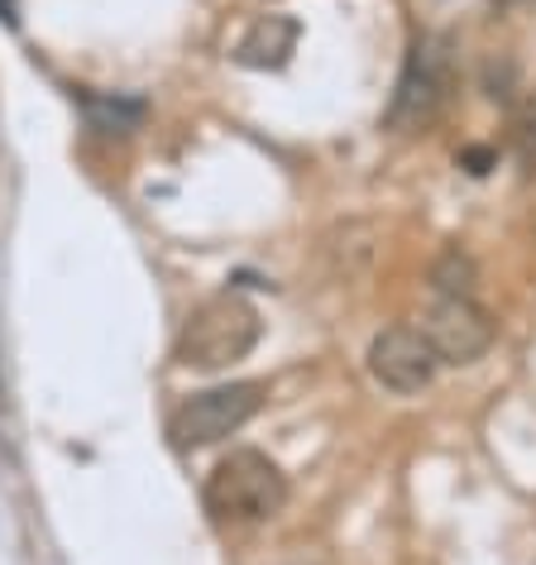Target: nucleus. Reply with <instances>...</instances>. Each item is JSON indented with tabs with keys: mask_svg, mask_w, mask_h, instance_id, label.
<instances>
[{
	"mask_svg": "<svg viewBox=\"0 0 536 565\" xmlns=\"http://www.w3.org/2000/svg\"><path fill=\"white\" fill-rule=\"evenodd\" d=\"M421 331L436 345L441 364H474L493 345V317L474 307V298H441L421 321Z\"/></svg>",
	"mask_w": 536,
	"mask_h": 565,
	"instance_id": "6",
	"label": "nucleus"
},
{
	"mask_svg": "<svg viewBox=\"0 0 536 565\" xmlns=\"http://www.w3.org/2000/svg\"><path fill=\"white\" fill-rule=\"evenodd\" d=\"M15 10H20V0H0V20H6V24H15V20H20Z\"/></svg>",
	"mask_w": 536,
	"mask_h": 565,
	"instance_id": "11",
	"label": "nucleus"
},
{
	"mask_svg": "<svg viewBox=\"0 0 536 565\" xmlns=\"http://www.w3.org/2000/svg\"><path fill=\"white\" fill-rule=\"evenodd\" d=\"M264 384H221L206 393H192L182 398L173 413H168V446L173 450H206L235 436L245 422L264 407Z\"/></svg>",
	"mask_w": 536,
	"mask_h": 565,
	"instance_id": "4",
	"label": "nucleus"
},
{
	"mask_svg": "<svg viewBox=\"0 0 536 565\" xmlns=\"http://www.w3.org/2000/svg\"><path fill=\"white\" fill-rule=\"evenodd\" d=\"M82 106H87L92 116V130L101 135H130L139 120H144V106L139 102H110V96H82Z\"/></svg>",
	"mask_w": 536,
	"mask_h": 565,
	"instance_id": "8",
	"label": "nucleus"
},
{
	"mask_svg": "<svg viewBox=\"0 0 536 565\" xmlns=\"http://www.w3.org/2000/svg\"><path fill=\"white\" fill-rule=\"evenodd\" d=\"M455 39L450 34H421L412 53L403 63L398 92L388 102V130L417 135L427 125L441 120V110L450 106V96L460 87V58H455Z\"/></svg>",
	"mask_w": 536,
	"mask_h": 565,
	"instance_id": "3",
	"label": "nucleus"
},
{
	"mask_svg": "<svg viewBox=\"0 0 536 565\" xmlns=\"http://www.w3.org/2000/svg\"><path fill=\"white\" fill-rule=\"evenodd\" d=\"M202 503L211 522L221 527H249V522H268L283 513L288 503V475L278 470L264 450H231L216 470L206 475Z\"/></svg>",
	"mask_w": 536,
	"mask_h": 565,
	"instance_id": "1",
	"label": "nucleus"
},
{
	"mask_svg": "<svg viewBox=\"0 0 536 565\" xmlns=\"http://www.w3.org/2000/svg\"><path fill=\"white\" fill-rule=\"evenodd\" d=\"M507 149H513V159L522 168H532L536 173V96L513 106V116H507Z\"/></svg>",
	"mask_w": 536,
	"mask_h": 565,
	"instance_id": "9",
	"label": "nucleus"
},
{
	"mask_svg": "<svg viewBox=\"0 0 536 565\" xmlns=\"http://www.w3.org/2000/svg\"><path fill=\"white\" fill-rule=\"evenodd\" d=\"M259 331H264V321L249 298L216 292V298H206L202 307L187 312L173 341V360L182 370H225V364L245 360L259 345Z\"/></svg>",
	"mask_w": 536,
	"mask_h": 565,
	"instance_id": "2",
	"label": "nucleus"
},
{
	"mask_svg": "<svg viewBox=\"0 0 536 565\" xmlns=\"http://www.w3.org/2000/svg\"><path fill=\"white\" fill-rule=\"evenodd\" d=\"M431 282H436V292H441V298H470L474 259H470V254H460V249H446L441 259H436V268H431Z\"/></svg>",
	"mask_w": 536,
	"mask_h": 565,
	"instance_id": "10",
	"label": "nucleus"
},
{
	"mask_svg": "<svg viewBox=\"0 0 536 565\" xmlns=\"http://www.w3.org/2000/svg\"><path fill=\"white\" fill-rule=\"evenodd\" d=\"M503 6H527V10H536V0H503Z\"/></svg>",
	"mask_w": 536,
	"mask_h": 565,
	"instance_id": "12",
	"label": "nucleus"
},
{
	"mask_svg": "<svg viewBox=\"0 0 536 565\" xmlns=\"http://www.w3.org/2000/svg\"><path fill=\"white\" fill-rule=\"evenodd\" d=\"M298 39H302V24L292 15H259V20H249V30L235 39V63L259 67V73L283 67L292 58V49H298Z\"/></svg>",
	"mask_w": 536,
	"mask_h": 565,
	"instance_id": "7",
	"label": "nucleus"
},
{
	"mask_svg": "<svg viewBox=\"0 0 536 565\" xmlns=\"http://www.w3.org/2000/svg\"><path fill=\"white\" fill-rule=\"evenodd\" d=\"M441 370V355L421 327H388L369 345V374L388 393H421Z\"/></svg>",
	"mask_w": 536,
	"mask_h": 565,
	"instance_id": "5",
	"label": "nucleus"
}]
</instances>
